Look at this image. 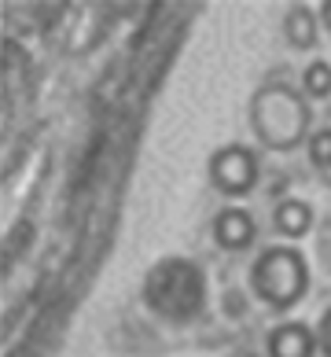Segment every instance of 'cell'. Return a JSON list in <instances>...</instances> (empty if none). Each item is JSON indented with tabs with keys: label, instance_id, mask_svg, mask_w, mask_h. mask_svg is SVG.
<instances>
[{
	"label": "cell",
	"instance_id": "1",
	"mask_svg": "<svg viewBox=\"0 0 331 357\" xmlns=\"http://www.w3.org/2000/svg\"><path fill=\"white\" fill-rule=\"evenodd\" d=\"M313 107L298 89L284 82H269L250 96V129L269 151H295L302 140H309Z\"/></svg>",
	"mask_w": 331,
	"mask_h": 357
},
{
	"label": "cell",
	"instance_id": "2",
	"mask_svg": "<svg viewBox=\"0 0 331 357\" xmlns=\"http://www.w3.org/2000/svg\"><path fill=\"white\" fill-rule=\"evenodd\" d=\"M144 302L166 321L184 324L203 310V273L184 258H166L148 273Z\"/></svg>",
	"mask_w": 331,
	"mask_h": 357
},
{
	"label": "cell",
	"instance_id": "3",
	"mask_svg": "<svg viewBox=\"0 0 331 357\" xmlns=\"http://www.w3.org/2000/svg\"><path fill=\"white\" fill-rule=\"evenodd\" d=\"M250 287L272 310H291L309 291V266L295 247H269L250 266Z\"/></svg>",
	"mask_w": 331,
	"mask_h": 357
},
{
	"label": "cell",
	"instance_id": "4",
	"mask_svg": "<svg viewBox=\"0 0 331 357\" xmlns=\"http://www.w3.org/2000/svg\"><path fill=\"white\" fill-rule=\"evenodd\" d=\"M210 184L221 195H250L258 184V155L247 144H224L210 155Z\"/></svg>",
	"mask_w": 331,
	"mask_h": 357
},
{
	"label": "cell",
	"instance_id": "5",
	"mask_svg": "<svg viewBox=\"0 0 331 357\" xmlns=\"http://www.w3.org/2000/svg\"><path fill=\"white\" fill-rule=\"evenodd\" d=\"M321 339L309 324L302 321H284L269 332V357H316Z\"/></svg>",
	"mask_w": 331,
	"mask_h": 357
},
{
	"label": "cell",
	"instance_id": "6",
	"mask_svg": "<svg viewBox=\"0 0 331 357\" xmlns=\"http://www.w3.org/2000/svg\"><path fill=\"white\" fill-rule=\"evenodd\" d=\"M254 236H258V225L240 206H224L214 218V240L224 250H247L250 243H254Z\"/></svg>",
	"mask_w": 331,
	"mask_h": 357
},
{
	"label": "cell",
	"instance_id": "7",
	"mask_svg": "<svg viewBox=\"0 0 331 357\" xmlns=\"http://www.w3.org/2000/svg\"><path fill=\"white\" fill-rule=\"evenodd\" d=\"M272 225L280 236H287V240H302L313 225V206L302 203V199H284L272 214Z\"/></svg>",
	"mask_w": 331,
	"mask_h": 357
},
{
	"label": "cell",
	"instance_id": "8",
	"mask_svg": "<svg viewBox=\"0 0 331 357\" xmlns=\"http://www.w3.org/2000/svg\"><path fill=\"white\" fill-rule=\"evenodd\" d=\"M284 37H287L291 48H313L316 45V15H313V8H306V4L287 8Z\"/></svg>",
	"mask_w": 331,
	"mask_h": 357
},
{
	"label": "cell",
	"instance_id": "9",
	"mask_svg": "<svg viewBox=\"0 0 331 357\" xmlns=\"http://www.w3.org/2000/svg\"><path fill=\"white\" fill-rule=\"evenodd\" d=\"M302 92H306V100H328L331 96V63L313 59L302 70Z\"/></svg>",
	"mask_w": 331,
	"mask_h": 357
},
{
	"label": "cell",
	"instance_id": "10",
	"mask_svg": "<svg viewBox=\"0 0 331 357\" xmlns=\"http://www.w3.org/2000/svg\"><path fill=\"white\" fill-rule=\"evenodd\" d=\"M309 158L321 169L331 166V129H316V133L309 137Z\"/></svg>",
	"mask_w": 331,
	"mask_h": 357
},
{
	"label": "cell",
	"instance_id": "11",
	"mask_svg": "<svg viewBox=\"0 0 331 357\" xmlns=\"http://www.w3.org/2000/svg\"><path fill=\"white\" fill-rule=\"evenodd\" d=\"M316 339H321V354L331 357V310H324L321 324H316Z\"/></svg>",
	"mask_w": 331,
	"mask_h": 357
},
{
	"label": "cell",
	"instance_id": "12",
	"mask_svg": "<svg viewBox=\"0 0 331 357\" xmlns=\"http://www.w3.org/2000/svg\"><path fill=\"white\" fill-rule=\"evenodd\" d=\"M316 15H321V19H324V26H328V30H331V0H324V4L316 8Z\"/></svg>",
	"mask_w": 331,
	"mask_h": 357
}]
</instances>
